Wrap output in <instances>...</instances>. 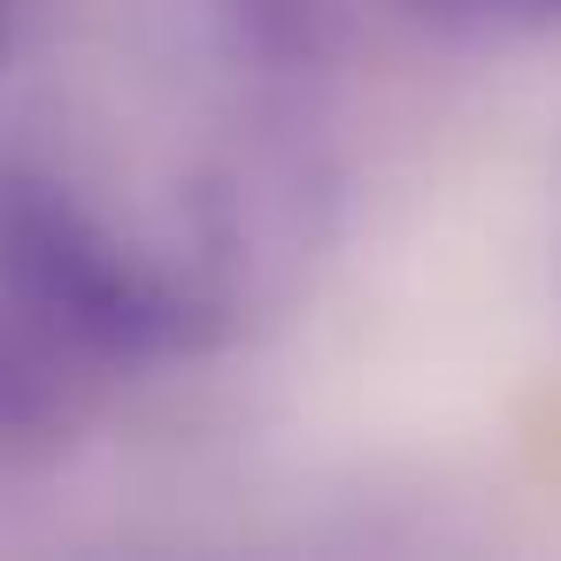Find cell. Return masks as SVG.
<instances>
[{"label": "cell", "mask_w": 561, "mask_h": 561, "mask_svg": "<svg viewBox=\"0 0 561 561\" xmlns=\"http://www.w3.org/2000/svg\"><path fill=\"white\" fill-rule=\"evenodd\" d=\"M0 308L93 362H154L208 331L216 300L131 254L70 185L0 170Z\"/></svg>", "instance_id": "obj_1"}, {"label": "cell", "mask_w": 561, "mask_h": 561, "mask_svg": "<svg viewBox=\"0 0 561 561\" xmlns=\"http://www.w3.org/2000/svg\"><path fill=\"white\" fill-rule=\"evenodd\" d=\"M423 24L461 39H515V32H561V0H400Z\"/></svg>", "instance_id": "obj_2"}, {"label": "cell", "mask_w": 561, "mask_h": 561, "mask_svg": "<svg viewBox=\"0 0 561 561\" xmlns=\"http://www.w3.org/2000/svg\"><path fill=\"white\" fill-rule=\"evenodd\" d=\"M9 32H16V9H9V0H0V55H9Z\"/></svg>", "instance_id": "obj_3"}]
</instances>
